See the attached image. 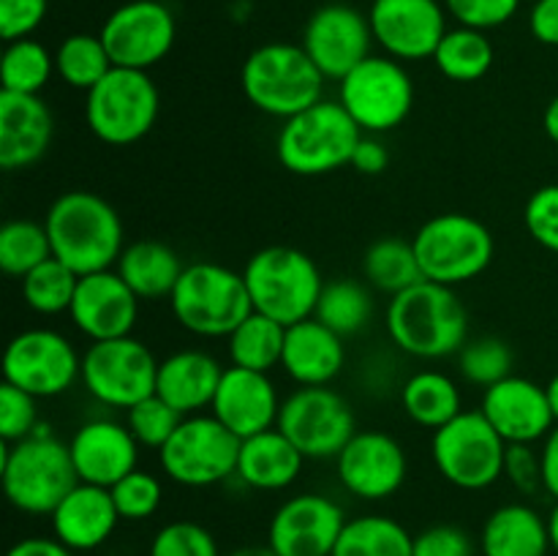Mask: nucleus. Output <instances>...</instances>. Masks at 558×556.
<instances>
[{
  "instance_id": "a211bd4d",
  "label": "nucleus",
  "mask_w": 558,
  "mask_h": 556,
  "mask_svg": "<svg viewBox=\"0 0 558 556\" xmlns=\"http://www.w3.org/2000/svg\"><path fill=\"white\" fill-rule=\"evenodd\" d=\"M374 41L396 60H428L436 55L447 27L439 0H374L368 11Z\"/></svg>"
},
{
  "instance_id": "052dcab7",
  "label": "nucleus",
  "mask_w": 558,
  "mask_h": 556,
  "mask_svg": "<svg viewBox=\"0 0 558 556\" xmlns=\"http://www.w3.org/2000/svg\"><path fill=\"white\" fill-rule=\"evenodd\" d=\"M548 534H550V551H556L558 554V501L548 516Z\"/></svg>"
},
{
  "instance_id": "a19ab883",
  "label": "nucleus",
  "mask_w": 558,
  "mask_h": 556,
  "mask_svg": "<svg viewBox=\"0 0 558 556\" xmlns=\"http://www.w3.org/2000/svg\"><path fill=\"white\" fill-rule=\"evenodd\" d=\"M52 256V243L44 223L14 218L0 229V270L11 278H25L33 267Z\"/></svg>"
},
{
  "instance_id": "bb28decb",
  "label": "nucleus",
  "mask_w": 558,
  "mask_h": 556,
  "mask_svg": "<svg viewBox=\"0 0 558 556\" xmlns=\"http://www.w3.org/2000/svg\"><path fill=\"white\" fill-rule=\"evenodd\" d=\"M347 365V343L343 336L319 322L316 316L287 327L283 338L281 368L300 387H325L336 379Z\"/></svg>"
},
{
  "instance_id": "4be33fe9",
  "label": "nucleus",
  "mask_w": 558,
  "mask_h": 556,
  "mask_svg": "<svg viewBox=\"0 0 558 556\" xmlns=\"http://www.w3.org/2000/svg\"><path fill=\"white\" fill-rule=\"evenodd\" d=\"M69 316L76 330L90 341L123 338L131 336L140 319V298L118 270L90 273L80 276Z\"/></svg>"
},
{
  "instance_id": "1a4fd4ad",
  "label": "nucleus",
  "mask_w": 558,
  "mask_h": 556,
  "mask_svg": "<svg viewBox=\"0 0 558 556\" xmlns=\"http://www.w3.org/2000/svg\"><path fill=\"white\" fill-rule=\"evenodd\" d=\"M158 109L161 96L147 71L112 65V71L87 90L85 120L98 140L125 147L150 134Z\"/></svg>"
},
{
  "instance_id": "f8f14e48",
  "label": "nucleus",
  "mask_w": 558,
  "mask_h": 556,
  "mask_svg": "<svg viewBox=\"0 0 558 556\" xmlns=\"http://www.w3.org/2000/svg\"><path fill=\"white\" fill-rule=\"evenodd\" d=\"M338 101L363 134H387L414 109V82L401 60L371 55L338 82Z\"/></svg>"
},
{
  "instance_id": "39448f33",
  "label": "nucleus",
  "mask_w": 558,
  "mask_h": 556,
  "mask_svg": "<svg viewBox=\"0 0 558 556\" xmlns=\"http://www.w3.org/2000/svg\"><path fill=\"white\" fill-rule=\"evenodd\" d=\"M245 289L256 314L292 327L314 316L319 294L325 289L319 267L308 254L289 245L262 249L245 262Z\"/></svg>"
},
{
  "instance_id": "2eb2a0df",
  "label": "nucleus",
  "mask_w": 558,
  "mask_h": 556,
  "mask_svg": "<svg viewBox=\"0 0 558 556\" xmlns=\"http://www.w3.org/2000/svg\"><path fill=\"white\" fill-rule=\"evenodd\" d=\"M82 376V358L58 330L33 327L5 343L3 382L36 398L63 396Z\"/></svg>"
},
{
  "instance_id": "603ef678",
  "label": "nucleus",
  "mask_w": 558,
  "mask_h": 556,
  "mask_svg": "<svg viewBox=\"0 0 558 556\" xmlns=\"http://www.w3.org/2000/svg\"><path fill=\"white\" fill-rule=\"evenodd\" d=\"M505 478L521 494H537L543 488V458L532 445H507Z\"/></svg>"
},
{
  "instance_id": "cd10ccee",
  "label": "nucleus",
  "mask_w": 558,
  "mask_h": 556,
  "mask_svg": "<svg viewBox=\"0 0 558 556\" xmlns=\"http://www.w3.org/2000/svg\"><path fill=\"white\" fill-rule=\"evenodd\" d=\"M221 376L223 365L213 354L202 349H183L158 363L156 392L183 418H189L213 407Z\"/></svg>"
},
{
  "instance_id": "c756f323",
  "label": "nucleus",
  "mask_w": 558,
  "mask_h": 556,
  "mask_svg": "<svg viewBox=\"0 0 558 556\" xmlns=\"http://www.w3.org/2000/svg\"><path fill=\"white\" fill-rule=\"evenodd\" d=\"M483 556H548V518L523 501L496 507L480 534Z\"/></svg>"
},
{
  "instance_id": "9b49d317",
  "label": "nucleus",
  "mask_w": 558,
  "mask_h": 556,
  "mask_svg": "<svg viewBox=\"0 0 558 556\" xmlns=\"http://www.w3.org/2000/svg\"><path fill=\"white\" fill-rule=\"evenodd\" d=\"M240 439L216 414H189L158 450V463L172 483L210 488L238 474Z\"/></svg>"
},
{
  "instance_id": "6e6552de",
  "label": "nucleus",
  "mask_w": 558,
  "mask_h": 556,
  "mask_svg": "<svg viewBox=\"0 0 558 556\" xmlns=\"http://www.w3.org/2000/svg\"><path fill=\"white\" fill-rule=\"evenodd\" d=\"M425 281L461 287L494 262V234L469 213H441L425 221L412 240Z\"/></svg>"
},
{
  "instance_id": "bf43d9fd",
  "label": "nucleus",
  "mask_w": 558,
  "mask_h": 556,
  "mask_svg": "<svg viewBox=\"0 0 558 556\" xmlns=\"http://www.w3.org/2000/svg\"><path fill=\"white\" fill-rule=\"evenodd\" d=\"M229 556H278L270 545H248V548L232 551Z\"/></svg>"
},
{
  "instance_id": "6e6d98bb",
  "label": "nucleus",
  "mask_w": 558,
  "mask_h": 556,
  "mask_svg": "<svg viewBox=\"0 0 558 556\" xmlns=\"http://www.w3.org/2000/svg\"><path fill=\"white\" fill-rule=\"evenodd\" d=\"M5 556H74L58 537H25L16 540Z\"/></svg>"
},
{
  "instance_id": "680f3d73",
  "label": "nucleus",
  "mask_w": 558,
  "mask_h": 556,
  "mask_svg": "<svg viewBox=\"0 0 558 556\" xmlns=\"http://www.w3.org/2000/svg\"><path fill=\"white\" fill-rule=\"evenodd\" d=\"M545 392H548L550 409H554V418H556V423H558V374L548 382V385H545Z\"/></svg>"
},
{
  "instance_id": "f3484780",
  "label": "nucleus",
  "mask_w": 558,
  "mask_h": 556,
  "mask_svg": "<svg viewBox=\"0 0 558 556\" xmlns=\"http://www.w3.org/2000/svg\"><path fill=\"white\" fill-rule=\"evenodd\" d=\"M374 31L363 11L347 3H327L308 16L303 49L325 80L341 82L365 58H371Z\"/></svg>"
},
{
  "instance_id": "412c9836",
  "label": "nucleus",
  "mask_w": 558,
  "mask_h": 556,
  "mask_svg": "<svg viewBox=\"0 0 558 556\" xmlns=\"http://www.w3.org/2000/svg\"><path fill=\"white\" fill-rule=\"evenodd\" d=\"M480 412L507 445H534L556 428L548 392L526 376H507L485 387Z\"/></svg>"
},
{
  "instance_id": "3c124183",
  "label": "nucleus",
  "mask_w": 558,
  "mask_h": 556,
  "mask_svg": "<svg viewBox=\"0 0 558 556\" xmlns=\"http://www.w3.org/2000/svg\"><path fill=\"white\" fill-rule=\"evenodd\" d=\"M412 556H474V540L456 523H436L414 537Z\"/></svg>"
},
{
  "instance_id": "dca6fc26",
  "label": "nucleus",
  "mask_w": 558,
  "mask_h": 556,
  "mask_svg": "<svg viewBox=\"0 0 558 556\" xmlns=\"http://www.w3.org/2000/svg\"><path fill=\"white\" fill-rule=\"evenodd\" d=\"M101 41L114 65L147 71L174 47V14L158 0H129L101 25Z\"/></svg>"
},
{
  "instance_id": "b1692460",
  "label": "nucleus",
  "mask_w": 558,
  "mask_h": 556,
  "mask_svg": "<svg viewBox=\"0 0 558 556\" xmlns=\"http://www.w3.org/2000/svg\"><path fill=\"white\" fill-rule=\"evenodd\" d=\"M281 398L265 371H251L229 365L223 368L221 385L213 398L210 414H216L240 442L248 436L276 428Z\"/></svg>"
},
{
  "instance_id": "2f4dec72",
  "label": "nucleus",
  "mask_w": 558,
  "mask_h": 556,
  "mask_svg": "<svg viewBox=\"0 0 558 556\" xmlns=\"http://www.w3.org/2000/svg\"><path fill=\"white\" fill-rule=\"evenodd\" d=\"M401 407L412 423L436 431L463 412L461 387L441 371H417L403 382Z\"/></svg>"
},
{
  "instance_id": "20e7f679",
  "label": "nucleus",
  "mask_w": 558,
  "mask_h": 556,
  "mask_svg": "<svg viewBox=\"0 0 558 556\" xmlns=\"http://www.w3.org/2000/svg\"><path fill=\"white\" fill-rule=\"evenodd\" d=\"M243 93L259 112L289 120L325 98V74L303 44H262L240 71Z\"/></svg>"
},
{
  "instance_id": "72a5a7b5",
  "label": "nucleus",
  "mask_w": 558,
  "mask_h": 556,
  "mask_svg": "<svg viewBox=\"0 0 558 556\" xmlns=\"http://www.w3.org/2000/svg\"><path fill=\"white\" fill-rule=\"evenodd\" d=\"M414 537L390 516L349 518L332 556H412Z\"/></svg>"
},
{
  "instance_id": "f257e3e1",
  "label": "nucleus",
  "mask_w": 558,
  "mask_h": 556,
  "mask_svg": "<svg viewBox=\"0 0 558 556\" xmlns=\"http://www.w3.org/2000/svg\"><path fill=\"white\" fill-rule=\"evenodd\" d=\"M52 256L76 276L112 270L123 254V221L104 196L93 191H65L49 205L47 218Z\"/></svg>"
},
{
  "instance_id": "4468645a",
  "label": "nucleus",
  "mask_w": 558,
  "mask_h": 556,
  "mask_svg": "<svg viewBox=\"0 0 558 556\" xmlns=\"http://www.w3.org/2000/svg\"><path fill=\"white\" fill-rule=\"evenodd\" d=\"M276 428L303 452L305 458L336 461L349 445L357 425L347 398L332 387H300L283 398Z\"/></svg>"
},
{
  "instance_id": "f03ea898",
  "label": "nucleus",
  "mask_w": 558,
  "mask_h": 556,
  "mask_svg": "<svg viewBox=\"0 0 558 556\" xmlns=\"http://www.w3.org/2000/svg\"><path fill=\"white\" fill-rule=\"evenodd\" d=\"M387 333L401 352L420 360L458 354L469 336L466 305L452 287L420 281L390 300Z\"/></svg>"
},
{
  "instance_id": "e433bc0d",
  "label": "nucleus",
  "mask_w": 558,
  "mask_h": 556,
  "mask_svg": "<svg viewBox=\"0 0 558 556\" xmlns=\"http://www.w3.org/2000/svg\"><path fill=\"white\" fill-rule=\"evenodd\" d=\"M434 63L447 80L477 82L494 65V44L483 31L458 25L445 33L441 44L436 47Z\"/></svg>"
},
{
  "instance_id": "6ab92c4d",
  "label": "nucleus",
  "mask_w": 558,
  "mask_h": 556,
  "mask_svg": "<svg viewBox=\"0 0 558 556\" xmlns=\"http://www.w3.org/2000/svg\"><path fill=\"white\" fill-rule=\"evenodd\" d=\"M347 521L330 496L298 494L272 512L267 545L278 556H332Z\"/></svg>"
},
{
  "instance_id": "7c9ffc66",
  "label": "nucleus",
  "mask_w": 558,
  "mask_h": 556,
  "mask_svg": "<svg viewBox=\"0 0 558 556\" xmlns=\"http://www.w3.org/2000/svg\"><path fill=\"white\" fill-rule=\"evenodd\" d=\"M114 270L134 289L140 300H161L174 292L185 265L167 243L136 240V243L125 245Z\"/></svg>"
},
{
  "instance_id": "c9c22d12",
  "label": "nucleus",
  "mask_w": 558,
  "mask_h": 556,
  "mask_svg": "<svg viewBox=\"0 0 558 556\" xmlns=\"http://www.w3.org/2000/svg\"><path fill=\"white\" fill-rule=\"evenodd\" d=\"M314 316L325 322L338 336H357L374 319V294L365 283L354 278H336L325 281Z\"/></svg>"
},
{
  "instance_id": "a18cd8bd",
  "label": "nucleus",
  "mask_w": 558,
  "mask_h": 556,
  "mask_svg": "<svg viewBox=\"0 0 558 556\" xmlns=\"http://www.w3.org/2000/svg\"><path fill=\"white\" fill-rule=\"evenodd\" d=\"M147 556H221V548L202 523L172 521L158 529Z\"/></svg>"
},
{
  "instance_id": "c85d7f7f",
  "label": "nucleus",
  "mask_w": 558,
  "mask_h": 556,
  "mask_svg": "<svg viewBox=\"0 0 558 556\" xmlns=\"http://www.w3.org/2000/svg\"><path fill=\"white\" fill-rule=\"evenodd\" d=\"M305 461L308 458L281 431L267 428L240 442L234 478L254 491H283L300 478Z\"/></svg>"
},
{
  "instance_id": "4d7b16f0",
  "label": "nucleus",
  "mask_w": 558,
  "mask_h": 556,
  "mask_svg": "<svg viewBox=\"0 0 558 556\" xmlns=\"http://www.w3.org/2000/svg\"><path fill=\"white\" fill-rule=\"evenodd\" d=\"M539 458H543V488L558 501V423L543 439Z\"/></svg>"
},
{
  "instance_id": "423d86ee",
  "label": "nucleus",
  "mask_w": 558,
  "mask_h": 556,
  "mask_svg": "<svg viewBox=\"0 0 558 556\" xmlns=\"http://www.w3.org/2000/svg\"><path fill=\"white\" fill-rule=\"evenodd\" d=\"M360 136L363 131L341 107V101L322 98L305 112L283 120L276 145L278 161L283 164V169L303 178L338 172L352 164Z\"/></svg>"
},
{
  "instance_id": "8fccbe9b",
  "label": "nucleus",
  "mask_w": 558,
  "mask_h": 556,
  "mask_svg": "<svg viewBox=\"0 0 558 556\" xmlns=\"http://www.w3.org/2000/svg\"><path fill=\"white\" fill-rule=\"evenodd\" d=\"M49 0H0V36L3 41L31 38L47 20Z\"/></svg>"
},
{
  "instance_id": "37998d69",
  "label": "nucleus",
  "mask_w": 558,
  "mask_h": 556,
  "mask_svg": "<svg viewBox=\"0 0 558 556\" xmlns=\"http://www.w3.org/2000/svg\"><path fill=\"white\" fill-rule=\"evenodd\" d=\"M180 420H183V414L169 407L158 392L125 409V425L134 434V439L140 442V447H147V450H161L178 431Z\"/></svg>"
},
{
  "instance_id": "aec40b11",
  "label": "nucleus",
  "mask_w": 558,
  "mask_h": 556,
  "mask_svg": "<svg viewBox=\"0 0 558 556\" xmlns=\"http://www.w3.org/2000/svg\"><path fill=\"white\" fill-rule=\"evenodd\" d=\"M336 474L357 499L381 501L407 483V450L385 431H357L338 452Z\"/></svg>"
},
{
  "instance_id": "49530a36",
  "label": "nucleus",
  "mask_w": 558,
  "mask_h": 556,
  "mask_svg": "<svg viewBox=\"0 0 558 556\" xmlns=\"http://www.w3.org/2000/svg\"><path fill=\"white\" fill-rule=\"evenodd\" d=\"M36 396L20 390V387L3 382L0 385V439L14 445V442L27 439L38 428V409Z\"/></svg>"
},
{
  "instance_id": "0eeeda50",
  "label": "nucleus",
  "mask_w": 558,
  "mask_h": 556,
  "mask_svg": "<svg viewBox=\"0 0 558 556\" xmlns=\"http://www.w3.org/2000/svg\"><path fill=\"white\" fill-rule=\"evenodd\" d=\"M169 305L178 325L202 338H227L254 311L243 273L218 262L185 265Z\"/></svg>"
},
{
  "instance_id": "864d4df0",
  "label": "nucleus",
  "mask_w": 558,
  "mask_h": 556,
  "mask_svg": "<svg viewBox=\"0 0 558 556\" xmlns=\"http://www.w3.org/2000/svg\"><path fill=\"white\" fill-rule=\"evenodd\" d=\"M387 164H390V150H387L385 142H381L376 134L360 136L349 167L360 174H381L387 169Z\"/></svg>"
},
{
  "instance_id": "09e8293b",
  "label": "nucleus",
  "mask_w": 558,
  "mask_h": 556,
  "mask_svg": "<svg viewBox=\"0 0 558 556\" xmlns=\"http://www.w3.org/2000/svg\"><path fill=\"white\" fill-rule=\"evenodd\" d=\"M523 223L543 249L558 254V183L543 185L529 196Z\"/></svg>"
},
{
  "instance_id": "4c0bfd02",
  "label": "nucleus",
  "mask_w": 558,
  "mask_h": 556,
  "mask_svg": "<svg viewBox=\"0 0 558 556\" xmlns=\"http://www.w3.org/2000/svg\"><path fill=\"white\" fill-rule=\"evenodd\" d=\"M112 65L101 36L90 33H74L54 49V74L74 90H93L112 71Z\"/></svg>"
},
{
  "instance_id": "7ed1b4c3",
  "label": "nucleus",
  "mask_w": 558,
  "mask_h": 556,
  "mask_svg": "<svg viewBox=\"0 0 558 556\" xmlns=\"http://www.w3.org/2000/svg\"><path fill=\"white\" fill-rule=\"evenodd\" d=\"M0 480L11 507L27 516H52L63 496L80 483L69 445L47 425H38L36 434L14 445L3 442Z\"/></svg>"
},
{
  "instance_id": "ddd939ff",
  "label": "nucleus",
  "mask_w": 558,
  "mask_h": 556,
  "mask_svg": "<svg viewBox=\"0 0 558 556\" xmlns=\"http://www.w3.org/2000/svg\"><path fill=\"white\" fill-rule=\"evenodd\" d=\"M158 363L153 349L134 336L90 341L82 354V385L104 407L131 409L156 392Z\"/></svg>"
},
{
  "instance_id": "5701e85b",
  "label": "nucleus",
  "mask_w": 558,
  "mask_h": 556,
  "mask_svg": "<svg viewBox=\"0 0 558 556\" xmlns=\"http://www.w3.org/2000/svg\"><path fill=\"white\" fill-rule=\"evenodd\" d=\"M71 461H74L80 483L112 488L118 480L140 469V442L129 425L118 420H87L74 431L69 442Z\"/></svg>"
},
{
  "instance_id": "ea45409f",
  "label": "nucleus",
  "mask_w": 558,
  "mask_h": 556,
  "mask_svg": "<svg viewBox=\"0 0 558 556\" xmlns=\"http://www.w3.org/2000/svg\"><path fill=\"white\" fill-rule=\"evenodd\" d=\"M22 281V298H25L27 309L36 311L41 316H54V314H69L71 303H74L76 283L80 276L71 270L69 265H63L60 259L49 256L47 262H41L38 267H33Z\"/></svg>"
},
{
  "instance_id": "58836bf2",
  "label": "nucleus",
  "mask_w": 558,
  "mask_h": 556,
  "mask_svg": "<svg viewBox=\"0 0 558 556\" xmlns=\"http://www.w3.org/2000/svg\"><path fill=\"white\" fill-rule=\"evenodd\" d=\"M54 74V52H49L36 38L9 41L0 58V82L3 90L38 96Z\"/></svg>"
},
{
  "instance_id": "5fc2aeb1",
  "label": "nucleus",
  "mask_w": 558,
  "mask_h": 556,
  "mask_svg": "<svg viewBox=\"0 0 558 556\" xmlns=\"http://www.w3.org/2000/svg\"><path fill=\"white\" fill-rule=\"evenodd\" d=\"M529 31L545 47H558V0H537L532 5Z\"/></svg>"
},
{
  "instance_id": "f704fd0d",
  "label": "nucleus",
  "mask_w": 558,
  "mask_h": 556,
  "mask_svg": "<svg viewBox=\"0 0 558 556\" xmlns=\"http://www.w3.org/2000/svg\"><path fill=\"white\" fill-rule=\"evenodd\" d=\"M363 276L371 287L387 292L390 298L425 281L414 245L401 238H381L371 243L363 256Z\"/></svg>"
},
{
  "instance_id": "a878e982",
  "label": "nucleus",
  "mask_w": 558,
  "mask_h": 556,
  "mask_svg": "<svg viewBox=\"0 0 558 556\" xmlns=\"http://www.w3.org/2000/svg\"><path fill=\"white\" fill-rule=\"evenodd\" d=\"M120 521L123 518L114 507L109 488L90 483H76L49 516L52 537H58L74 554L101 548L112 537Z\"/></svg>"
},
{
  "instance_id": "13d9d810",
  "label": "nucleus",
  "mask_w": 558,
  "mask_h": 556,
  "mask_svg": "<svg viewBox=\"0 0 558 556\" xmlns=\"http://www.w3.org/2000/svg\"><path fill=\"white\" fill-rule=\"evenodd\" d=\"M543 129H545V134H548V140L556 142V145H558V96L550 98V104L545 107Z\"/></svg>"
},
{
  "instance_id": "c03bdc74",
  "label": "nucleus",
  "mask_w": 558,
  "mask_h": 556,
  "mask_svg": "<svg viewBox=\"0 0 558 556\" xmlns=\"http://www.w3.org/2000/svg\"><path fill=\"white\" fill-rule=\"evenodd\" d=\"M109 494H112L123 521H145V518L156 516L163 499L161 480L145 469H134L131 474H125L109 488Z\"/></svg>"
},
{
  "instance_id": "473e14b6",
  "label": "nucleus",
  "mask_w": 558,
  "mask_h": 556,
  "mask_svg": "<svg viewBox=\"0 0 558 556\" xmlns=\"http://www.w3.org/2000/svg\"><path fill=\"white\" fill-rule=\"evenodd\" d=\"M283 338L287 327L276 319L251 311L238 327L227 336V352L232 365L251 371H265L270 374L283 358Z\"/></svg>"
},
{
  "instance_id": "9d476101",
  "label": "nucleus",
  "mask_w": 558,
  "mask_h": 556,
  "mask_svg": "<svg viewBox=\"0 0 558 556\" xmlns=\"http://www.w3.org/2000/svg\"><path fill=\"white\" fill-rule=\"evenodd\" d=\"M430 456L447 483L461 491H483L505 478L507 442L480 409H463L434 431Z\"/></svg>"
},
{
  "instance_id": "de8ad7c7",
  "label": "nucleus",
  "mask_w": 558,
  "mask_h": 556,
  "mask_svg": "<svg viewBox=\"0 0 558 556\" xmlns=\"http://www.w3.org/2000/svg\"><path fill=\"white\" fill-rule=\"evenodd\" d=\"M445 9L458 25L485 33L507 25L521 9V0H445Z\"/></svg>"
},
{
  "instance_id": "393cba45",
  "label": "nucleus",
  "mask_w": 558,
  "mask_h": 556,
  "mask_svg": "<svg viewBox=\"0 0 558 556\" xmlns=\"http://www.w3.org/2000/svg\"><path fill=\"white\" fill-rule=\"evenodd\" d=\"M54 118L41 96L0 90V167L20 172L47 156Z\"/></svg>"
},
{
  "instance_id": "79ce46f5",
  "label": "nucleus",
  "mask_w": 558,
  "mask_h": 556,
  "mask_svg": "<svg viewBox=\"0 0 558 556\" xmlns=\"http://www.w3.org/2000/svg\"><path fill=\"white\" fill-rule=\"evenodd\" d=\"M458 371L469 385L490 387L512 376V349L501 338L483 336L463 343L458 352Z\"/></svg>"
}]
</instances>
